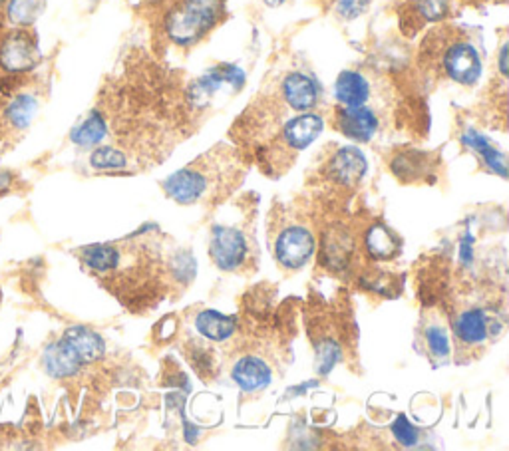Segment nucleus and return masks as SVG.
Segmentation results:
<instances>
[{
	"label": "nucleus",
	"instance_id": "1",
	"mask_svg": "<svg viewBox=\"0 0 509 451\" xmlns=\"http://www.w3.org/2000/svg\"><path fill=\"white\" fill-rule=\"evenodd\" d=\"M239 169L233 164V154L228 147L217 146L210 154L195 159L192 165L183 167L182 172L169 175L164 181V191L167 197L182 205L200 203L211 199L215 193H229L235 190Z\"/></svg>",
	"mask_w": 509,
	"mask_h": 451
},
{
	"label": "nucleus",
	"instance_id": "20",
	"mask_svg": "<svg viewBox=\"0 0 509 451\" xmlns=\"http://www.w3.org/2000/svg\"><path fill=\"white\" fill-rule=\"evenodd\" d=\"M106 134H108L106 119H103L100 111L94 110L92 114L82 121V124H78L76 128L72 129L70 137H72L74 144H78L82 147H88V146L100 144L102 139L106 137Z\"/></svg>",
	"mask_w": 509,
	"mask_h": 451
},
{
	"label": "nucleus",
	"instance_id": "6",
	"mask_svg": "<svg viewBox=\"0 0 509 451\" xmlns=\"http://www.w3.org/2000/svg\"><path fill=\"white\" fill-rule=\"evenodd\" d=\"M272 249H275V257L281 267L295 270L307 265L308 259L313 257L315 239L303 225L290 223L275 234Z\"/></svg>",
	"mask_w": 509,
	"mask_h": 451
},
{
	"label": "nucleus",
	"instance_id": "13",
	"mask_svg": "<svg viewBox=\"0 0 509 451\" xmlns=\"http://www.w3.org/2000/svg\"><path fill=\"white\" fill-rule=\"evenodd\" d=\"M62 342L68 346V349L74 352L80 364H90L96 362L98 358H102L103 354V340L96 334L88 331V328H70L66 331Z\"/></svg>",
	"mask_w": 509,
	"mask_h": 451
},
{
	"label": "nucleus",
	"instance_id": "23",
	"mask_svg": "<svg viewBox=\"0 0 509 451\" xmlns=\"http://www.w3.org/2000/svg\"><path fill=\"white\" fill-rule=\"evenodd\" d=\"M44 8V0H11L8 3V16L16 24L28 26L40 16Z\"/></svg>",
	"mask_w": 509,
	"mask_h": 451
},
{
	"label": "nucleus",
	"instance_id": "10",
	"mask_svg": "<svg viewBox=\"0 0 509 451\" xmlns=\"http://www.w3.org/2000/svg\"><path fill=\"white\" fill-rule=\"evenodd\" d=\"M494 331V321L492 316L486 314L482 308H468L464 313H460L454 321V334H456V344L464 346V349H476L487 342V338L492 336Z\"/></svg>",
	"mask_w": 509,
	"mask_h": 451
},
{
	"label": "nucleus",
	"instance_id": "21",
	"mask_svg": "<svg viewBox=\"0 0 509 451\" xmlns=\"http://www.w3.org/2000/svg\"><path fill=\"white\" fill-rule=\"evenodd\" d=\"M366 249H369L371 257L379 261L392 259L398 252V239L394 237V233L388 227L379 223L366 234Z\"/></svg>",
	"mask_w": 509,
	"mask_h": 451
},
{
	"label": "nucleus",
	"instance_id": "17",
	"mask_svg": "<svg viewBox=\"0 0 509 451\" xmlns=\"http://www.w3.org/2000/svg\"><path fill=\"white\" fill-rule=\"evenodd\" d=\"M195 328L200 331V334L210 338V340L223 342L235 332V318L215 313V310H203L195 318Z\"/></svg>",
	"mask_w": 509,
	"mask_h": 451
},
{
	"label": "nucleus",
	"instance_id": "22",
	"mask_svg": "<svg viewBox=\"0 0 509 451\" xmlns=\"http://www.w3.org/2000/svg\"><path fill=\"white\" fill-rule=\"evenodd\" d=\"M36 110H39V102L36 98L28 96V93H22V96H18L16 100H13L11 106L6 110V118L11 119V124L14 128H28L31 124L32 118L36 116Z\"/></svg>",
	"mask_w": 509,
	"mask_h": 451
},
{
	"label": "nucleus",
	"instance_id": "29",
	"mask_svg": "<svg viewBox=\"0 0 509 451\" xmlns=\"http://www.w3.org/2000/svg\"><path fill=\"white\" fill-rule=\"evenodd\" d=\"M263 3H265L267 6H281L285 0H263Z\"/></svg>",
	"mask_w": 509,
	"mask_h": 451
},
{
	"label": "nucleus",
	"instance_id": "15",
	"mask_svg": "<svg viewBox=\"0 0 509 451\" xmlns=\"http://www.w3.org/2000/svg\"><path fill=\"white\" fill-rule=\"evenodd\" d=\"M422 340L428 349V356L436 362H444L450 356V336L446 324L438 316H430V321L422 326Z\"/></svg>",
	"mask_w": 509,
	"mask_h": 451
},
{
	"label": "nucleus",
	"instance_id": "16",
	"mask_svg": "<svg viewBox=\"0 0 509 451\" xmlns=\"http://www.w3.org/2000/svg\"><path fill=\"white\" fill-rule=\"evenodd\" d=\"M44 366H46V370H49V374L54 376V378H68V376L78 372L80 362L68 346L60 340L46 349Z\"/></svg>",
	"mask_w": 509,
	"mask_h": 451
},
{
	"label": "nucleus",
	"instance_id": "27",
	"mask_svg": "<svg viewBox=\"0 0 509 451\" xmlns=\"http://www.w3.org/2000/svg\"><path fill=\"white\" fill-rule=\"evenodd\" d=\"M392 431H394V438L400 441L402 446H416L418 444V429L414 428L410 421L400 416L398 420L392 424Z\"/></svg>",
	"mask_w": 509,
	"mask_h": 451
},
{
	"label": "nucleus",
	"instance_id": "19",
	"mask_svg": "<svg viewBox=\"0 0 509 451\" xmlns=\"http://www.w3.org/2000/svg\"><path fill=\"white\" fill-rule=\"evenodd\" d=\"M461 142H464L468 147L474 149L478 155H482L486 165L492 169V172H496L497 175H502V177L507 175L505 155L499 152V149H496L492 144H489L484 136H479L478 131L469 129V131H466L464 137H461Z\"/></svg>",
	"mask_w": 509,
	"mask_h": 451
},
{
	"label": "nucleus",
	"instance_id": "5",
	"mask_svg": "<svg viewBox=\"0 0 509 451\" xmlns=\"http://www.w3.org/2000/svg\"><path fill=\"white\" fill-rule=\"evenodd\" d=\"M211 259L221 270H239L253 257L251 239L235 227H215L210 243Z\"/></svg>",
	"mask_w": 509,
	"mask_h": 451
},
{
	"label": "nucleus",
	"instance_id": "24",
	"mask_svg": "<svg viewBox=\"0 0 509 451\" xmlns=\"http://www.w3.org/2000/svg\"><path fill=\"white\" fill-rule=\"evenodd\" d=\"M90 164L96 169H124L128 165V155L116 147H100L92 154Z\"/></svg>",
	"mask_w": 509,
	"mask_h": 451
},
{
	"label": "nucleus",
	"instance_id": "30",
	"mask_svg": "<svg viewBox=\"0 0 509 451\" xmlns=\"http://www.w3.org/2000/svg\"><path fill=\"white\" fill-rule=\"evenodd\" d=\"M149 3H162V0H149Z\"/></svg>",
	"mask_w": 509,
	"mask_h": 451
},
{
	"label": "nucleus",
	"instance_id": "4",
	"mask_svg": "<svg viewBox=\"0 0 509 451\" xmlns=\"http://www.w3.org/2000/svg\"><path fill=\"white\" fill-rule=\"evenodd\" d=\"M323 131V118L313 114V111H305V114H297L295 118L287 119L282 126L281 134L275 137V142L269 146L267 152H261V162H269L265 165L267 172H282L289 167L299 152H303Z\"/></svg>",
	"mask_w": 509,
	"mask_h": 451
},
{
	"label": "nucleus",
	"instance_id": "3",
	"mask_svg": "<svg viewBox=\"0 0 509 451\" xmlns=\"http://www.w3.org/2000/svg\"><path fill=\"white\" fill-rule=\"evenodd\" d=\"M225 0H175L164 18L167 39L177 46H193L219 24Z\"/></svg>",
	"mask_w": 509,
	"mask_h": 451
},
{
	"label": "nucleus",
	"instance_id": "18",
	"mask_svg": "<svg viewBox=\"0 0 509 451\" xmlns=\"http://www.w3.org/2000/svg\"><path fill=\"white\" fill-rule=\"evenodd\" d=\"M331 172L338 181L353 183V181L358 180V177L364 175L366 162H364V157H362L361 152H358V149L343 147L341 152H338L333 159Z\"/></svg>",
	"mask_w": 509,
	"mask_h": 451
},
{
	"label": "nucleus",
	"instance_id": "8",
	"mask_svg": "<svg viewBox=\"0 0 509 451\" xmlns=\"http://www.w3.org/2000/svg\"><path fill=\"white\" fill-rule=\"evenodd\" d=\"M279 96L295 114L310 111L318 102V88L315 80L303 72H290L279 84Z\"/></svg>",
	"mask_w": 509,
	"mask_h": 451
},
{
	"label": "nucleus",
	"instance_id": "26",
	"mask_svg": "<svg viewBox=\"0 0 509 451\" xmlns=\"http://www.w3.org/2000/svg\"><path fill=\"white\" fill-rule=\"evenodd\" d=\"M371 0H336V14L344 21H354L369 11Z\"/></svg>",
	"mask_w": 509,
	"mask_h": 451
},
{
	"label": "nucleus",
	"instance_id": "25",
	"mask_svg": "<svg viewBox=\"0 0 509 451\" xmlns=\"http://www.w3.org/2000/svg\"><path fill=\"white\" fill-rule=\"evenodd\" d=\"M416 11L424 21H440L448 14V0H416Z\"/></svg>",
	"mask_w": 509,
	"mask_h": 451
},
{
	"label": "nucleus",
	"instance_id": "28",
	"mask_svg": "<svg viewBox=\"0 0 509 451\" xmlns=\"http://www.w3.org/2000/svg\"><path fill=\"white\" fill-rule=\"evenodd\" d=\"M8 185H11V175H8V173H0V191L6 190Z\"/></svg>",
	"mask_w": 509,
	"mask_h": 451
},
{
	"label": "nucleus",
	"instance_id": "9",
	"mask_svg": "<svg viewBox=\"0 0 509 451\" xmlns=\"http://www.w3.org/2000/svg\"><path fill=\"white\" fill-rule=\"evenodd\" d=\"M243 82H245V76L239 68H235V66L231 64L217 66V68L210 70L205 76L193 82L190 98L197 108H203L205 102H210L223 86H231L237 90L243 86Z\"/></svg>",
	"mask_w": 509,
	"mask_h": 451
},
{
	"label": "nucleus",
	"instance_id": "7",
	"mask_svg": "<svg viewBox=\"0 0 509 451\" xmlns=\"http://www.w3.org/2000/svg\"><path fill=\"white\" fill-rule=\"evenodd\" d=\"M335 126L343 136L354 142H371L380 128V119L369 106H341L335 111Z\"/></svg>",
	"mask_w": 509,
	"mask_h": 451
},
{
	"label": "nucleus",
	"instance_id": "11",
	"mask_svg": "<svg viewBox=\"0 0 509 451\" xmlns=\"http://www.w3.org/2000/svg\"><path fill=\"white\" fill-rule=\"evenodd\" d=\"M40 54L36 44L24 34H14L0 49V64L11 72L31 70L39 62Z\"/></svg>",
	"mask_w": 509,
	"mask_h": 451
},
{
	"label": "nucleus",
	"instance_id": "14",
	"mask_svg": "<svg viewBox=\"0 0 509 451\" xmlns=\"http://www.w3.org/2000/svg\"><path fill=\"white\" fill-rule=\"evenodd\" d=\"M271 378L272 374L267 362L254 358V356L241 358L233 368V380L245 392H257L261 388H265Z\"/></svg>",
	"mask_w": 509,
	"mask_h": 451
},
{
	"label": "nucleus",
	"instance_id": "12",
	"mask_svg": "<svg viewBox=\"0 0 509 451\" xmlns=\"http://www.w3.org/2000/svg\"><path fill=\"white\" fill-rule=\"evenodd\" d=\"M372 96L369 78L356 70H344L335 84V98L341 106H366Z\"/></svg>",
	"mask_w": 509,
	"mask_h": 451
},
{
	"label": "nucleus",
	"instance_id": "2",
	"mask_svg": "<svg viewBox=\"0 0 509 451\" xmlns=\"http://www.w3.org/2000/svg\"><path fill=\"white\" fill-rule=\"evenodd\" d=\"M422 54H428L430 68L461 86L476 84L482 74V56L460 31L440 28L432 32L424 40Z\"/></svg>",
	"mask_w": 509,
	"mask_h": 451
}]
</instances>
